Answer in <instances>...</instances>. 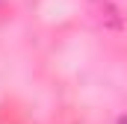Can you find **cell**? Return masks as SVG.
<instances>
[{"label": "cell", "mask_w": 127, "mask_h": 124, "mask_svg": "<svg viewBox=\"0 0 127 124\" xmlns=\"http://www.w3.org/2000/svg\"><path fill=\"white\" fill-rule=\"evenodd\" d=\"M89 12L103 30H124V15L112 0H89Z\"/></svg>", "instance_id": "6da1fadb"}, {"label": "cell", "mask_w": 127, "mask_h": 124, "mask_svg": "<svg viewBox=\"0 0 127 124\" xmlns=\"http://www.w3.org/2000/svg\"><path fill=\"white\" fill-rule=\"evenodd\" d=\"M118 124H127V115H121V118H118Z\"/></svg>", "instance_id": "7a4b0ae2"}]
</instances>
